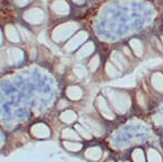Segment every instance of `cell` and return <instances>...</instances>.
Masks as SVG:
<instances>
[{
  "mask_svg": "<svg viewBox=\"0 0 163 162\" xmlns=\"http://www.w3.org/2000/svg\"><path fill=\"white\" fill-rule=\"evenodd\" d=\"M108 95H110L111 101L113 106L115 107L117 111L123 112L125 110H127L129 107V98L127 95L123 94H117V93H112V91H108Z\"/></svg>",
  "mask_w": 163,
  "mask_h": 162,
  "instance_id": "6da1fadb",
  "label": "cell"
},
{
  "mask_svg": "<svg viewBox=\"0 0 163 162\" xmlns=\"http://www.w3.org/2000/svg\"><path fill=\"white\" fill-rule=\"evenodd\" d=\"M111 60L114 62V64L117 65V69L121 70V71L125 70V69L128 66L127 60H126L120 52H117V51H113V52L111 54Z\"/></svg>",
  "mask_w": 163,
  "mask_h": 162,
  "instance_id": "7a4b0ae2",
  "label": "cell"
},
{
  "mask_svg": "<svg viewBox=\"0 0 163 162\" xmlns=\"http://www.w3.org/2000/svg\"><path fill=\"white\" fill-rule=\"evenodd\" d=\"M152 86L159 91H163V75L161 73H154L151 79Z\"/></svg>",
  "mask_w": 163,
  "mask_h": 162,
  "instance_id": "3957f363",
  "label": "cell"
},
{
  "mask_svg": "<svg viewBox=\"0 0 163 162\" xmlns=\"http://www.w3.org/2000/svg\"><path fill=\"white\" fill-rule=\"evenodd\" d=\"M98 106H99L100 112H101L106 118H110V119L113 118V114L111 113L110 109H109V107L107 106L106 101H104V99H103L102 97L98 98Z\"/></svg>",
  "mask_w": 163,
  "mask_h": 162,
  "instance_id": "277c9868",
  "label": "cell"
},
{
  "mask_svg": "<svg viewBox=\"0 0 163 162\" xmlns=\"http://www.w3.org/2000/svg\"><path fill=\"white\" fill-rule=\"evenodd\" d=\"M129 45H131L132 49H133V51H134L135 56H137V57H142V43H140L138 39H132L131 41H129Z\"/></svg>",
  "mask_w": 163,
  "mask_h": 162,
  "instance_id": "5b68a950",
  "label": "cell"
},
{
  "mask_svg": "<svg viewBox=\"0 0 163 162\" xmlns=\"http://www.w3.org/2000/svg\"><path fill=\"white\" fill-rule=\"evenodd\" d=\"M94 49H95V46H94V44L92 43H88L86 44L84 47L82 48L81 51L78 52V57H87L88 54H90L94 51Z\"/></svg>",
  "mask_w": 163,
  "mask_h": 162,
  "instance_id": "8992f818",
  "label": "cell"
},
{
  "mask_svg": "<svg viewBox=\"0 0 163 162\" xmlns=\"http://www.w3.org/2000/svg\"><path fill=\"white\" fill-rule=\"evenodd\" d=\"M106 70H107V74L110 76V77H117L120 75V72L117 70V68H114L113 64L108 62L106 64Z\"/></svg>",
  "mask_w": 163,
  "mask_h": 162,
  "instance_id": "52a82bcc",
  "label": "cell"
},
{
  "mask_svg": "<svg viewBox=\"0 0 163 162\" xmlns=\"http://www.w3.org/2000/svg\"><path fill=\"white\" fill-rule=\"evenodd\" d=\"M117 84L124 87H132L135 85V79L133 77H131V76H127V77H124V79H122L121 81H119Z\"/></svg>",
  "mask_w": 163,
  "mask_h": 162,
  "instance_id": "ba28073f",
  "label": "cell"
},
{
  "mask_svg": "<svg viewBox=\"0 0 163 162\" xmlns=\"http://www.w3.org/2000/svg\"><path fill=\"white\" fill-rule=\"evenodd\" d=\"M98 65H99V57H98V56H95L94 59H92V61H90V63H89V68H90L92 71H95V70L98 68Z\"/></svg>",
  "mask_w": 163,
  "mask_h": 162,
  "instance_id": "9c48e42d",
  "label": "cell"
},
{
  "mask_svg": "<svg viewBox=\"0 0 163 162\" xmlns=\"http://www.w3.org/2000/svg\"><path fill=\"white\" fill-rule=\"evenodd\" d=\"M75 72L77 73L79 76H85L86 75V71H85V69L83 68V66H77V68H76V70H75Z\"/></svg>",
  "mask_w": 163,
  "mask_h": 162,
  "instance_id": "30bf717a",
  "label": "cell"
},
{
  "mask_svg": "<svg viewBox=\"0 0 163 162\" xmlns=\"http://www.w3.org/2000/svg\"><path fill=\"white\" fill-rule=\"evenodd\" d=\"M123 50H124V52H125L126 54H127V56H129V54H129V50H128V49H127L126 47H124V49H123Z\"/></svg>",
  "mask_w": 163,
  "mask_h": 162,
  "instance_id": "8fae6325",
  "label": "cell"
},
{
  "mask_svg": "<svg viewBox=\"0 0 163 162\" xmlns=\"http://www.w3.org/2000/svg\"><path fill=\"white\" fill-rule=\"evenodd\" d=\"M74 1H76V2H78V4H82L84 0H74Z\"/></svg>",
  "mask_w": 163,
  "mask_h": 162,
  "instance_id": "7c38bea8",
  "label": "cell"
}]
</instances>
